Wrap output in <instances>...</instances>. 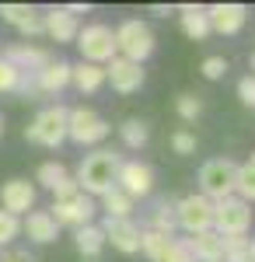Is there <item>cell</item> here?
I'll return each instance as SVG.
<instances>
[{
  "label": "cell",
  "instance_id": "cell-1",
  "mask_svg": "<svg viewBox=\"0 0 255 262\" xmlns=\"http://www.w3.org/2000/svg\"><path fill=\"white\" fill-rule=\"evenodd\" d=\"M122 158L116 150H91L77 168V189L84 196H105L109 189H116V171Z\"/></svg>",
  "mask_w": 255,
  "mask_h": 262
},
{
  "label": "cell",
  "instance_id": "cell-2",
  "mask_svg": "<svg viewBox=\"0 0 255 262\" xmlns=\"http://www.w3.org/2000/svg\"><path fill=\"white\" fill-rule=\"evenodd\" d=\"M116 53L122 60L143 67V60L154 53V32H151V25L140 18H126L116 28Z\"/></svg>",
  "mask_w": 255,
  "mask_h": 262
},
{
  "label": "cell",
  "instance_id": "cell-3",
  "mask_svg": "<svg viewBox=\"0 0 255 262\" xmlns=\"http://www.w3.org/2000/svg\"><path fill=\"white\" fill-rule=\"evenodd\" d=\"M235 175L238 164L231 158H214L199 168V196H206L210 203H220L227 196H235Z\"/></svg>",
  "mask_w": 255,
  "mask_h": 262
},
{
  "label": "cell",
  "instance_id": "cell-4",
  "mask_svg": "<svg viewBox=\"0 0 255 262\" xmlns=\"http://www.w3.org/2000/svg\"><path fill=\"white\" fill-rule=\"evenodd\" d=\"M77 49H80V56H84V63L105 67V63H112L119 56L116 53V32L109 25H101V21L84 25L77 32Z\"/></svg>",
  "mask_w": 255,
  "mask_h": 262
},
{
  "label": "cell",
  "instance_id": "cell-5",
  "mask_svg": "<svg viewBox=\"0 0 255 262\" xmlns=\"http://www.w3.org/2000/svg\"><path fill=\"white\" fill-rule=\"evenodd\" d=\"M67 112L63 105H49L32 119V126H25V140L39 143V147H59L67 140Z\"/></svg>",
  "mask_w": 255,
  "mask_h": 262
},
{
  "label": "cell",
  "instance_id": "cell-6",
  "mask_svg": "<svg viewBox=\"0 0 255 262\" xmlns=\"http://www.w3.org/2000/svg\"><path fill=\"white\" fill-rule=\"evenodd\" d=\"M109 122L101 119L95 108H70L67 112V140L80 143V147H95L109 137Z\"/></svg>",
  "mask_w": 255,
  "mask_h": 262
},
{
  "label": "cell",
  "instance_id": "cell-7",
  "mask_svg": "<svg viewBox=\"0 0 255 262\" xmlns=\"http://www.w3.org/2000/svg\"><path fill=\"white\" fill-rule=\"evenodd\" d=\"M252 227V206L238 196L214 203V231L220 238H231V234H248Z\"/></svg>",
  "mask_w": 255,
  "mask_h": 262
},
{
  "label": "cell",
  "instance_id": "cell-8",
  "mask_svg": "<svg viewBox=\"0 0 255 262\" xmlns=\"http://www.w3.org/2000/svg\"><path fill=\"white\" fill-rule=\"evenodd\" d=\"M175 217L178 227L193 238V234H203V231H214V203L206 196H185V200L175 203Z\"/></svg>",
  "mask_w": 255,
  "mask_h": 262
},
{
  "label": "cell",
  "instance_id": "cell-9",
  "mask_svg": "<svg viewBox=\"0 0 255 262\" xmlns=\"http://www.w3.org/2000/svg\"><path fill=\"white\" fill-rule=\"evenodd\" d=\"M116 189H122L133 203L151 196V189H154V168L143 161H122L116 171Z\"/></svg>",
  "mask_w": 255,
  "mask_h": 262
},
{
  "label": "cell",
  "instance_id": "cell-10",
  "mask_svg": "<svg viewBox=\"0 0 255 262\" xmlns=\"http://www.w3.org/2000/svg\"><path fill=\"white\" fill-rule=\"evenodd\" d=\"M49 217L59 224V227H84V224H91V217H95V200L91 196H84V192H77L74 200H53V206H49Z\"/></svg>",
  "mask_w": 255,
  "mask_h": 262
},
{
  "label": "cell",
  "instance_id": "cell-11",
  "mask_svg": "<svg viewBox=\"0 0 255 262\" xmlns=\"http://www.w3.org/2000/svg\"><path fill=\"white\" fill-rule=\"evenodd\" d=\"M105 81L112 84V91H119V95H133V91L143 88L147 74H143L140 63H130L122 56H116L112 63H105Z\"/></svg>",
  "mask_w": 255,
  "mask_h": 262
},
{
  "label": "cell",
  "instance_id": "cell-12",
  "mask_svg": "<svg viewBox=\"0 0 255 262\" xmlns=\"http://www.w3.org/2000/svg\"><path fill=\"white\" fill-rule=\"evenodd\" d=\"M0 206H4V213H11V217H18L21 213L28 217L32 213V206H35V185L25 179H11L0 185Z\"/></svg>",
  "mask_w": 255,
  "mask_h": 262
},
{
  "label": "cell",
  "instance_id": "cell-13",
  "mask_svg": "<svg viewBox=\"0 0 255 262\" xmlns=\"http://www.w3.org/2000/svg\"><path fill=\"white\" fill-rule=\"evenodd\" d=\"M101 231H105V245L112 242V248H119L122 255H133V252H140V224L130 217V221H109L105 217V224H98Z\"/></svg>",
  "mask_w": 255,
  "mask_h": 262
},
{
  "label": "cell",
  "instance_id": "cell-14",
  "mask_svg": "<svg viewBox=\"0 0 255 262\" xmlns=\"http://www.w3.org/2000/svg\"><path fill=\"white\" fill-rule=\"evenodd\" d=\"M206 21H210V32L235 35L245 28L248 11H245V4H214V7H206Z\"/></svg>",
  "mask_w": 255,
  "mask_h": 262
},
{
  "label": "cell",
  "instance_id": "cell-15",
  "mask_svg": "<svg viewBox=\"0 0 255 262\" xmlns=\"http://www.w3.org/2000/svg\"><path fill=\"white\" fill-rule=\"evenodd\" d=\"M4 60L11 63L14 70H21V74H39L46 63L53 60L46 49H39V46H25V42H14V46H7L4 49Z\"/></svg>",
  "mask_w": 255,
  "mask_h": 262
},
{
  "label": "cell",
  "instance_id": "cell-16",
  "mask_svg": "<svg viewBox=\"0 0 255 262\" xmlns=\"http://www.w3.org/2000/svg\"><path fill=\"white\" fill-rule=\"evenodd\" d=\"M42 25H46V35L56 39V42H74L77 32H80L77 18H70L63 7H49V11L42 14Z\"/></svg>",
  "mask_w": 255,
  "mask_h": 262
},
{
  "label": "cell",
  "instance_id": "cell-17",
  "mask_svg": "<svg viewBox=\"0 0 255 262\" xmlns=\"http://www.w3.org/2000/svg\"><path fill=\"white\" fill-rule=\"evenodd\" d=\"M35 84H39V95H59L67 84H70V63L67 60H49L35 74Z\"/></svg>",
  "mask_w": 255,
  "mask_h": 262
},
{
  "label": "cell",
  "instance_id": "cell-18",
  "mask_svg": "<svg viewBox=\"0 0 255 262\" xmlns=\"http://www.w3.org/2000/svg\"><path fill=\"white\" fill-rule=\"evenodd\" d=\"M21 231L39 245H49V242L59 238V224L49 217V210H32V213L25 217V224H21Z\"/></svg>",
  "mask_w": 255,
  "mask_h": 262
},
{
  "label": "cell",
  "instance_id": "cell-19",
  "mask_svg": "<svg viewBox=\"0 0 255 262\" xmlns=\"http://www.w3.org/2000/svg\"><path fill=\"white\" fill-rule=\"evenodd\" d=\"M74 242H77V252L84 262H101V248H105V231L98 224H84L74 231Z\"/></svg>",
  "mask_w": 255,
  "mask_h": 262
},
{
  "label": "cell",
  "instance_id": "cell-20",
  "mask_svg": "<svg viewBox=\"0 0 255 262\" xmlns=\"http://www.w3.org/2000/svg\"><path fill=\"white\" fill-rule=\"evenodd\" d=\"M70 84L77 88L80 95H95L101 84H105V67H95V63H70Z\"/></svg>",
  "mask_w": 255,
  "mask_h": 262
},
{
  "label": "cell",
  "instance_id": "cell-21",
  "mask_svg": "<svg viewBox=\"0 0 255 262\" xmlns=\"http://www.w3.org/2000/svg\"><path fill=\"white\" fill-rule=\"evenodd\" d=\"M189 245H193V259L196 262H224V238H220L217 231L193 234Z\"/></svg>",
  "mask_w": 255,
  "mask_h": 262
},
{
  "label": "cell",
  "instance_id": "cell-22",
  "mask_svg": "<svg viewBox=\"0 0 255 262\" xmlns=\"http://www.w3.org/2000/svg\"><path fill=\"white\" fill-rule=\"evenodd\" d=\"M182 11V32L189 35L193 42H203L210 35V21H206V7H196V4H185L178 7Z\"/></svg>",
  "mask_w": 255,
  "mask_h": 262
},
{
  "label": "cell",
  "instance_id": "cell-23",
  "mask_svg": "<svg viewBox=\"0 0 255 262\" xmlns=\"http://www.w3.org/2000/svg\"><path fill=\"white\" fill-rule=\"evenodd\" d=\"M151 231H157V234H168V238H175V231H178L175 200H157V203H154V213H151Z\"/></svg>",
  "mask_w": 255,
  "mask_h": 262
},
{
  "label": "cell",
  "instance_id": "cell-24",
  "mask_svg": "<svg viewBox=\"0 0 255 262\" xmlns=\"http://www.w3.org/2000/svg\"><path fill=\"white\" fill-rule=\"evenodd\" d=\"M101 206H105V217L109 221H130L133 217V200L122 192V189H109L101 196Z\"/></svg>",
  "mask_w": 255,
  "mask_h": 262
},
{
  "label": "cell",
  "instance_id": "cell-25",
  "mask_svg": "<svg viewBox=\"0 0 255 262\" xmlns=\"http://www.w3.org/2000/svg\"><path fill=\"white\" fill-rule=\"evenodd\" d=\"M119 137H122V143L130 150H140V147H147V140H151V129H147V122H140V119H126L119 126Z\"/></svg>",
  "mask_w": 255,
  "mask_h": 262
},
{
  "label": "cell",
  "instance_id": "cell-26",
  "mask_svg": "<svg viewBox=\"0 0 255 262\" xmlns=\"http://www.w3.org/2000/svg\"><path fill=\"white\" fill-rule=\"evenodd\" d=\"M168 245H172V238H168V234H157V231H151V227L140 234V252H143L151 262H161V259H164Z\"/></svg>",
  "mask_w": 255,
  "mask_h": 262
},
{
  "label": "cell",
  "instance_id": "cell-27",
  "mask_svg": "<svg viewBox=\"0 0 255 262\" xmlns=\"http://www.w3.org/2000/svg\"><path fill=\"white\" fill-rule=\"evenodd\" d=\"M235 196L245 200L248 206L255 203V164H238V175H235Z\"/></svg>",
  "mask_w": 255,
  "mask_h": 262
},
{
  "label": "cell",
  "instance_id": "cell-28",
  "mask_svg": "<svg viewBox=\"0 0 255 262\" xmlns=\"http://www.w3.org/2000/svg\"><path fill=\"white\" fill-rule=\"evenodd\" d=\"M35 179H39L46 189H56L59 182L67 179V168L59 161H46V164H39V175H35Z\"/></svg>",
  "mask_w": 255,
  "mask_h": 262
},
{
  "label": "cell",
  "instance_id": "cell-29",
  "mask_svg": "<svg viewBox=\"0 0 255 262\" xmlns=\"http://www.w3.org/2000/svg\"><path fill=\"white\" fill-rule=\"evenodd\" d=\"M35 14V7H28V4H0V18L7 21V25H14L18 28L21 21H28Z\"/></svg>",
  "mask_w": 255,
  "mask_h": 262
},
{
  "label": "cell",
  "instance_id": "cell-30",
  "mask_svg": "<svg viewBox=\"0 0 255 262\" xmlns=\"http://www.w3.org/2000/svg\"><path fill=\"white\" fill-rule=\"evenodd\" d=\"M161 262H196L193 259V245H189V238H172V245H168V252H164Z\"/></svg>",
  "mask_w": 255,
  "mask_h": 262
},
{
  "label": "cell",
  "instance_id": "cell-31",
  "mask_svg": "<svg viewBox=\"0 0 255 262\" xmlns=\"http://www.w3.org/2000/svg\"><path fill=\"white\" fill-rule=\"evenodd\" d=\"M175 108H178V116H182L185 122H193V119H199V112H203V101H199L196 95H178Z\"/></svg>",
  "mask_w": 255,
  "mask_h": 262
},
{
  "label": "cell",
  "instance_id": "cell-32",
  "mask_svg": "<svg viewBox=\"0 0 255 262\" xmlns=\"http://www.w3.org/2000/svg\"><path fill=\"white\" fill-rule=\"evenodd\" d=\"M18 234H21V221H18V217H11V213H4V210H0V245L14 242Z\"/></svg>",
  "mask_w": 255,
  "mask_h": 262
},
{
  "label": "cell",
  "instance_id": "cell-33",
  "mask_svg": "<svg viewBox=\"0 0 255 262\" xmlns=\"http://www.w3.org/2000/svg\"><path fill=\"white\" fill-rule=\"evenodd\" d=\"M224 74H227V60L224 56H206L203 60V77L206 81H220Z\"/></svg>",
  "mask_w": 255,
  "mask_h": 262
},
{
  "label": "cell",
  "instance_id": "cell-34",
  "mask_svg": "<svg viewBox=\"0 0 255 262\" xmlns=\"http://www.w3.org/2000/svg\"><path fill=\"white\" fill-rule=\"evenodd\" d=\"M18 81H21V70H14L11 63L0 56V91H14Z\"/></svg>",
  "mask_w": 255,
  "mask_h": 262
},
{
  "label": "cell",
  "instance_id": "cell-35",
  "mask_svg": "<svg viewBox=\"0 0 255 262\" xmlns=\"http://www.w3.org/2000/svg\"><path fill=\"white\" fill-rule=\"evenodd\" d=\"M172 150L175 154H196V137L189 129H178L175 137H172Z\"/></svg>",
  "mask_w": 255,
  "mask_h": 262
},
{
  "label": "cell",
  "instance_id": "cell-36",
  "mask_svg": "<svg viewBox=\"0 0 255 262\" xmlns=\"http://www.w3.org/2000/svg\"><path fill=\"white\" fill-rule=\"evenodd\" d=\"M238 98H241V105L255 108V77H252V74L238 81Z\"/></svg>",
  "mask_w": 255,
  "mask_h": 262
},
{
  "label": "cell",
  "instance_id": "cell-37",
  "mask_svg": "<svg viewBox=\"0 0 255 262\" xmlns=\"http://www.w3.org/2000/svg\"><path fill=\"white\" fill-rule=\"evenodd\" d=\"M77 192H80V189H77V182L67 175V179H63V182L56 185V189H53V200H56V203H59V200H74Z\"/></svg>",
  "mask_w": 255,
  "mask_h": 262
},
{
  "label": "cell",
  "instance_id": "cell-38",
  "mask_svg": "<svg viewBox=\"0 0 255 262\" xmlns=\"http://www.w3.org/2000/svg\"><path fill=\"white\" fill-rule=\"evenodd\" d=\"M18 32H21V35H46V25H42V14L35 11V14H32L28 21H21V25H18Z\"/></svg>",
  "mask_w": 255,
  "mask_h": 262
},
{
  "label": "cell",
  "instance_id": "cell-39",
  "mask_svg": "<svg viewBox=\"0 0 255 262\" xmlns=\"http://www.w3.org/2000/svg\"><path fill=\"white\" fill-rule=\"evenodd\" d=\"M0 262H35V259H32L28 252H21V248H18V252H4V255H0Z\"/></svg>",
  "mask_w": 255,
  "mask_h": 262
},
{
  "label": "cell",
  "instance_id": "cell-40",
  "mask_svg": "<svg viewBox=\"0 0 255 262\" xmlns=\"http://www.w3.org/2000/svg\"><path fill=\"white\" fill-rule=\"evenodd\" d=\"M63 11H67L70 18H77V14H88V4H67Z\"/></svg>",
  "mask_w": 255,
  "mask_h": 262
},
{
  "label": "cell",
  "instance_id": "cell-41",
  "mask_svg": "<svg viewBox=\"0 0 255 262\" xmlns=\"http://www.w3.org/2000/svg\"><path fill=\"white\" fill-rule=\"evenodd\" d=\"M151 14H161V18H168V14H172V7H164V4H154V7H151Z\"/></svg>",
  "mask_w": 255,
  "mask_h": 262
},
{
  "label": "cell",
  "instance_id": "cell-42",
  "mask_svg": "<svg viewBox=\"0 0 255 262\" xmlns=\"http://www.w3.org/2000/svg\"><path fill=\"white\" fill-rule=\"evenodd\" d=\"M248 262H255V238H248Z\"/></svg>",
  "mask_w": 255,
  "mask_h": 262
},
{
  "label": "cell",
  "instance_id": "cell-43",
  "mask_svg": "<svg viewBox=\"0 0 255 262\" xmlns=\"http://www.w3.org/2000/svg\"><path fill=\"white\" fill-rule=\"evenodd\" d=\"M0 137H4V116H0Z\"/></svg>",
  "mask_w": 255,
  "mask_h": 262
},
{
  "label": "cell",
  "instance_id": "cell-44",
  "mask_svg": "<svg viewBox=\"0 0 255 262\" xmlns=\"http://www.w3.org/2000/svg\"><path fill=\"white\" fill-rule=\"evenodd\" d=\"M252 77H255V56H252Z\"/></svg>",
  "mask_w": 255,
  "mask_h": 262
},
{
  "label": "cell",
  "instance_id": "cell-45",
  "mask_svg": "<svg viewBox=\"0 0 255 262\" xmlns=\"http://www.w3.org/2000/svg\"><path fill=\"white\" fill-rule=\"evenodd\" d=\"M252 164H255V154H252Z\"/></svg>",
  "mask_w": 255,
  "mask_h": 262
}]
</instances>
